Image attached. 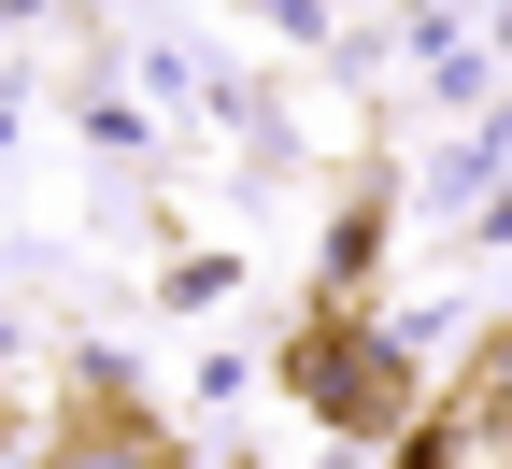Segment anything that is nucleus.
I'll return each mask as SVG.
<instances>
[{
	"instance_id": "nucleus-1",
	"label": "nucleus",
	"mask_w": 512,
	"mask_h": 469,
	"mask_svg": "<svg viewBox=\"0 0 512 469\" xmlns=\"http://www.w3.org/2000/svg\"><path fill=\"white\" fill-rule=\"evenodd\" d=\"M299 384H313V413L356 427V441L413 413V370H399V342H370V327H313V342H299Z\"/></svg>"
},
{
	"instance_id": "nucleus-2",
	"label": "nucleus",
	"mask_w": 512,
	"mask_h": 469,
	"mask_svg": "<svg viewBox=\"0 0 512 469\" xmlns=\"http://www.w3.org/2000/svg\"><path fill=\"white\" fill-rule=\"evenodd\" d=\"M57 469H171V455H157V441H128V427H114V441H72V455H57Z\"/></svg>"
},
{
	"instance_id": "nucleus-3",
	"label": "nucleus",
	"mask_w": 512,
	"mask_h": 469,
	"mask_svg": "<svg viewBox=\"0 0 512 469\" xmlns=\"http://www.w3.org/2000/svg\"><path fill=\"white\" fill-rule=\"evenodd\" d=\"M299 15H328V0H299Z\"/></svg>"
}]
</instances>
